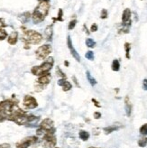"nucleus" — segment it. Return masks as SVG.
<instances>
[{
    "mask_svg": "<svg viewBox=\"0 0 147 148\" xmlns=\"http://www.w3.org/2000/svg\"><path fill=\"white\" fill-rule=\"evenodd\" d=\"M24 106L27 109H34L35 108H37L38 103L34 97H32L30 95H26L24 98Z\"/></svg>",
    "mask_w": 147,
    "mask_h": 148,
    "instance_id": "8",
    "label": "nucleus"
},
{
    "mask_svg": "<svg viewBox=\"0 0 147 148\" xmlns=\"http://www.w3.org/2000/svg\"><path fill=\"white\" fill-rule=\"evenodd\" d=\"M56 145V137L54 136V133L49 132L43 136L42 145L43 148H53Z\"/></svg>",
    "mask_w": 147,
    "mask_h": 148,
    "instance_id": "4",
    "label": "nucleus"
},
{
    "mask_svg": "<svg viewBox=\"0 0 147 148\" xmlns=\"http://www.w3.org/2000/svg\"><path fill=\"white\" fill-rule=\"evenodd\" d=\"M6 37H7V33L5 32V30H4V29H0V40L3 41L6 38Z\"/></svg>",
    "mask_w": 147,
    "mask_h": 148,
    "instance_id": "26",
    "label": "nucleus"
},
{
    "mask_svg": "<svg viewBox=\"0 0 147 148\" xmlns=\"http://www.w3.org/2000/svg\"><path fill=\"white\" fill-rule=\"evenodd\" d=\"M51 79V76L49 73L44 74V75L40 76V78L37 79V82L41 85H47L48 83H50V81Z\"/></svg>",
    "mask_w": 147,
    "mask_h": 148,
    "instance_id": "11",
    "label": "nucleus"
},
{
    "mask_svg": "<svg viewBox=\"0 0 147 148\" xmlns=\"http://www.w3.org/2000/svg\"><path fill=\"white\" fill-rule=\"evenodd\" d=\"M124 103H126V115H127V116H131V112H132V105H131V103H130L128 96H126V97Z\"/></svg>",
    "mask_w": 147,
    "mask_h": 148,
    "instance_id": "15",
    "label": "nucleus"
},
{
    "mask_svg": "<svg viewBox=\"0 0 147 148\" xmlns=\"http://www.w3.org/2000/svg\"><path fill=\"white\" fill-rule=\"evenodd\" d=\"M40 128L42 129L45 133H49V132H53L55 133V128L53 127V122L50 118H45L43 119L40 125Z\"/></svg>",
    "mask_w": 147,
    "mask_h": 148,
    "instance_id": "7",
    "label": "nucleus"
},
{
    "mask_svg": "<svg viewBox=\"0 0 147 148\" xmlns=\"http://www.w3.org/2000/svg\"><path fill=\"white\" fill-rule=\"evenodd\" d=\"M131 10L129 8L124 9L123 12V16H122V25L124 28L129 29L131 26Z\"/></svg>",
    "mask_w": 147,
    "mask_h": 148,
    "instance_id": "9",
    "label": "nucleus"
},
{
    "mask_svg": "<svg viewBox=\"0 0 147 148\" xmlns=\"http://www.w3.org/2000/svg\"><path fill=\"white\" fill-rule=\"evenodd\" d=\"M138 145L140 147H144L147 145V137H143L141 139H139Z\"/></svg>",
    "mask_w": 147,
    "mask_h": 148,
    "instance_id": "23",
    "label": "nucleus"
},
{
    "mask_svg": "<svg viewBox=\"0 0 147 148\" xmlns=\"http://www.w3.org/2000/svg\"><path fill=\"white\" fill-rule=\"evenodd\" d=\"M23 41L27 44H39L42 41V36L38 32L34 30H25L23 35Z\"/></svg>",
    "mask_w": 147,
    "mask_h": 148,
    "instance_id": "3",
    "label": "nucleus"
},
{
    "mask_svg": "<svg viewBox=\"0 0 147 148\" xmlns=\"http://www.w3.org/2000/svg\"><path fill=\"white\" fill-rule=\"evenodd\" d=\"M0 148H11L9 144H2L0 145Z\"/></svg>",
    "mask_w": 147,
    "mask_h": 148,
    "instance_id": "35",
    "label": "nucleus"
},
{
    "mask_svg": "<svg viewBox=\"0 0 147 148\" xmlns=\"http://www.w3.org/2000/svg\"><path fill=\"white\" fill-rule=\"evenodd\" d=\"M58 84L62 87V90L64 91H69L71 90V88H72V85L69 82L68 80H66L65 79H62L59 80Z\"/></svg>",
    "mask_w": 147,
    "mask_h": 148,
    "instance_id": "12",
    "label": "nucleus"
},
{
    "mask_svg": "<svg viewBox=\"0 0 147 148\" xmlns=\"http://www.w3.org/2000/svg\"><path fill=\"white\" fill-rule=\"evenodd\" d=\"M56 72H57L58 75L60 76V77H62V79H65V78H66V75H65V74L61 71L60 67H57V69H56Z\"/></svg>",
    "mask_w": 147,
    "mask_h": 148,
    "instance_id": "28",
    "label": "nucleus"
},
{
    "mask_svg": "<svg viewBox=\"0 0 147 148\" xmlns=\"http://www.w3.org/2000/svg\"><path fill=\"white\" fill-rule=\"evenodd\" d=\"M140 133L143 136H147V124L143 125L140 128Z\"/></svg>",
    "mask_w": 147,
    "mask_h": 148,
    "instance_id": "25",
    "label": "nucleus"
},
{
    "mask_svg": "<svg viewBox=\"0 0 147 148\" xmlns=\"http://www.w3.org/2000/svg\"><path fill=\"white\" fill-rule=\"evenodd\" d=\"M100 18L101 19H106V18H107V9H102L101 10Z\"/></svg>",
    "mask_w": 147,
    "mask_h": 148,
    "instance_id": "27",
    "label": "nucleus"
},
{
    "mask_svg": "<svg viewBox=\"0 0 147 148\" xmlns=\"http://www.w3.org/2000/svg\"><path fill=\"white\" fill-rule=\"evenodd\" d=\"M79 138L81 139V140H83V141H87V140L90 138L89 132L81 130V131L79 132Z\"/></svg>",
    "mask_w": 147,
    "mask_h": 148,
    "instance_id": "18",
    "label": "nucleus"
},
{
    "mask_svg": "<svg viewBox=\"0 0 147 148\" xmlns=\"http://www.w3.org/2000/svg\"><path fill=\"white\" fill-rule=\"evenodd\" d=\"M143 88L144 90H147V79H144L143 81Z\"/></svg>",
    "mask_w": 147,
    "mask_h": 148,
    "instance_id": "33",
    "label": "nucleus"
},
{
    "mask_svg": "<svg viewBox=\"0 0 147 148\" xmlns=\"http://www.w3.org/2000/svg\"><path fill=\"white\" fill-rule=\"evenodd\" d=\"M5 26V20L3 18H0V29H3V27Z\"/></svg>",
    "mask_w": 147,
    "mask_h": 148,
    "instance_id": "32",
    "label": "nucleus"
},
{
    "mask_svg": "<svg viewBox=\"0 0 147 148\" xmlns=\"http://www.w3.org/2000/svg\"><path fill=\"white\" fill-rule=\"evenodd\" d=\"M112 70L114 71H118L120 70V63H119V61L118 60H114L113 62H112Z\"/></svg>",
    "mask_w": 147,
    "mask_h": 148,
    "instance_id": "20",
    "label": "nucleus"
},
{
    "mask_svg": "<svg viewBox=\"0 0 147 148\" xmlns=\"http://www.w3.org/2000/svg\"><path fill=\"white\" fill-rule=\"evenodd\" d=\"M50 8V4L47 1L40 2L39 5L35 7V9L33 12L32 18L34 24H39L42 22L47 16L48 12Z\"/></svg>",
    "mask_w": 147,
    "mask_h": 148,
    "instance_id": "1",
    "label": "nucleus"
},
{
    "mask_svg": "<svg viewBox=\"0 0 147 148\" xmlns=\"http://www.w3.org/2000/svg\"><path fill=\"white\" fill-rule=\"evenodd\" d=\"M38 138L36 136H28L26 138H24L23 140H21L20 142L16 144L17 148H28L30 145L35 144L37 142Z\"/></svg>",
    "mask_w": 147,
    "mask_h": 148,
    "instance_id": "6",
    "label": "nucleus"
},
{
    "mask_svg": "<svg viewBox=\"0 0 147 148\" xmlns=\"http://www.w3.org/2000/svg\"><path fill=\"white\" fill-rule=\"evenodd\" d=\"M124 49H126V57L127 59H130V49H131V44L129 42L124 43Z\"/></svg>",
    "mask_w": 147,
    "mask_h": 148,
    "instance_id": "22",
    "label": "nucleus"
},
{
    "mask_svg": "<svg viewBox=\"0 0 147 148\" xmlns=\"http://www.w3.org/2000/svg\"><path fill=\"white\" fill-rule=\"evenodd\" d=\"M65 65H66V66H68V65H69V62H65Z\"/></svg>",
    "mask_w": 147,
    "mask_h": 148,
    "instance_id": "39",
    "label": "nucleus"
},
{
    "mask_svg": "<svg viewBox=\"0 0 147 148\" xmlns=\"http://www.w3.org/2000/svg\"><path fill=\"white\" fill-rule=\"evenodd\" d=\"M72 79H73V80H74V82H75V83H76V85H77V86H78V87H79V83H78V80H77V79H76V78H75V77H73V78H72Z\"/></svg>",
    "mask_w": 147,
    "mask_h": 148,
    "instance_id": "37",
    "label": "nucleus"
},
{
    "mask_svg": "<svg viewBox=\"0 0 147 148\" xmlns=\"http://www.w3.org/2000/svg\"><path fill=\"white\" fill-rule=\"evenodd\" d=\"M62 14H63V12H62V9H60L59 10V14H58V18H56V19H53V20H56V21H62L63 19H62Z\"/></svg>",
    "mask_w": 147,
    "mask_h": 148,
    "instance_id": "30",
    "label": "nucleus"
},
{
    "mask_svg": "<svg viewBox=\"0 0 147 148\" xmlns=\"http://www.w3.org/2000/svg\"><path fill=\"white\" fill-rule=\"evenodd\" d=\"M85 57L88 59V60L93 61V60H94V53H93V51H87L86 54H85Z\"/></svg>",
    "mask_w": 147,
    "mask_h": 148,
    "instance_id": "24",
    "label": "nucleus"
},
{
    "mask_svg": "<svg viewBox=\"0 0 147 148\" xmlns=\"http://www.w3.org/2000/svg\"><path fill=\"white\" fill-rule=\"evenodd\" d=\"M40 2H42V1H47V2H49V0H39Z\"/></svg>",
    "mask_w": 147,
    "mask_h": 148,
    "instance_id": "38",
    "label": "nucleus"
},
{
    "mask_svg": "<svg viewBox=\"0 0 147 148\" xmlns=\"http://www.w3.org/2000/svg\"><path fill=\"white\" fill-rule=\"evenodd\" d=\"M86 74H87V79H88V80H89V82L91 84V86H95V85H96L97 84V80L90 75V71H87Z\"/></svg>",
    "mask_w": 147,
    "mask_h": 148,
    "instance_id": "19",
    "label": "nucleus"
},
{
    "mask_svg": "<svg viewBox=\"0 0 147 148\" xmlns=\"http://www.w3.org/2000/svg\"><path fill=\"white\" fill-rule=\"evenodd\" d=\"M68 47L70 49V53H71V55L74 57V59L77 61V62H80V56L79 54L78 53V51L75 50V48L73 47V44H72V42H71V38L70 36H68Z\"/></svg>",
    "mask_w": 147,
    "mask_h": 148,
    "instance_id": "10",
    "label": "nucleus"
},
{
    "mask_svg": "<svg viewBox=\"0 0 147 148\" xmlns=\"http://www.w3.org/2000/svg\"><path fill=\"white\" fill-rule=\"evenodd\" d=\"M30 16H31V14L29 12H25L24 14H22L21 16H19V20L22 22L23 24H25L26 22H28V20L30 19Z\"/></svg>",
    "mask_w": 147,
    "mask_h": 148,
    "instance_id": "17",
    "label": "nucleus"
},
{
    "mask_svg": "<svg viewBox=\"0 0 147 148\" xmlns=\"http://www.w3.org/2000/svg\"><path fill=\"white\" fill-rule=\"evenodd\" d=\"M120 127H121V125H110V127H105V128H104V131H105L106 134L107 135V134H110V133H112V132H114V131L118 130Z\"/></svg>",
    "mask_w": 147,
    "mask_h": 148,
    "instance_id": "16",
    "label": "nucleus"
},
{
    "mask_svg": "<svg viewBox=\"0 0 147 148\" xmlns=\"http://www.w3.org/2000/svg\"><path fill=\"white\" fill-rule=\"evenodd\" d=\"M86 45L89 47V48H94L95 46H96V42H95L93 39L88 38L86 40Z\"/></svg>",
    "mask_w": 147,
    "mask_h": 148,
    "instance_id": "21",
    "label": "nucleus"
},
{
    "mask_svg": "<svg viewBox=\"0 0 147 148\" xmlns=\"http://www.w3.org/2000/svg\"><path fill=\"white\" fill-rule=\"evenodd\" d=\"M101 117V114L99 112H95L94 113V118H96V119H98V118Z\"/></svg>",
    "mask_w": 147,
    "mask_h": 148,
    "instance_id": "34",
    "label": "nucleus"
},
{
    "mask_svg": "<svg viewBox=\"0 0 147 148\" xmlns=\"http://www.w3.org/2000/svg\"><path fill=\"white\" fill-rule=\"evenodd\" d=\"M17 40H18V33L12 32L8 37V39H7V42H8V43L11 44V45H14V44L17 42Z\"/></svg>",
    "mask_w": 147,
    "mask_h": 148,
    "instance_id": "14",
    "label": "nucleus"
},
{
    "mask_svg": "<svg viewBox=\"0 0 147 148\" xmlns=\"http://www.w3.org/2000/svg\"><path fill=\"white\" fill-rule=\"evenodd\" d=\"M44 35L45 39L47 41H51L53 40V25H50L45 28L44 31Z\"/></svg>",
    "mask_w": 147,
    "mask_h": 148,
    "instance_id": "13",
    "label": "nucleus"
},
{
    "mask_svg": "<svg viewBox=\"0 0 147 148\" xmlns=\"http://www.w3.org/2000/svg\"><path fill=\"white\" fill-rule=\"evenodd\" d=\"M53 62H54L53 58V57H49L46 60V62H44L42 65L34 66V67H33L31 71L35 76L44 75V74H47L51 70V68H53Z\"/></svg>",
    "mask_w": 147,
    "mask_h": 148,
    "instance_id": "2",
    "label": "nucleus"
},
{
    "mask_svg": "<svg viewBox=\"0 0 147 148\" xmlns=\"http://www.w3.org/2000/svg\"><path fill=\"white\" fill-rule=\"evenodd\" d=\"M51 53V46L49 44H43L40 46L35 51V56L37 60H44V59Z\"/></svg>",
    "mask_w": 147,
    "mask_h": 148,
    "instance_id": "5",
    "label": "nucleus"
},
{
    "mask_svg": "<svg viewBox=\"0 0 147 148\" xmlns=\"http://www.w3.org/2000/svg\"><path fill=\"white\" fill-rule=\"evenodd\" d=\"M90 31H91V32H96V31H98V25H97V24H93V25H91V27H90Z\"/></svg>",
    "mask_w": 147,
    "mask_h": 148,
    "instance_id": "31",
    "label": "nucleus"
},
{
    "mask_svg": "<svg viewBox=\"0 0 147 148\" xmlns=\"http://www.w3.org/2000/svg\"><path fill=\"white\" fill-rule=\"evenodd\" d=\"M90 148H97V147H90Z\"/></svg>",
    "mask_w": 147,
    "mask_h": 148,
    "instance_id": "40",
    "label": "nucleus"
},
{
    "mask_svg": "<svg viewBox=\"0 0 147 148\" xmlns=\"http://www.w3.org/2000/svg\"><path fill=\"white\" fill-rule=\"evenodd\" d=\"M77 24V20H72L70 22V25H69V29L70 30H72V29H74L75 25Z\"/></svg>",
    "mask_w": 147,
    "mask_h": 148,
    "instance_id": "29",
    "label": "nucleus"
},
{
    "mask_svg": "<svg viewBox=\"0 0 147 148\" xmlns=\"http://www.w3.org/2000/svg\"><path fill=\"white\" fill-rule=\"evenodd\" d=\"M92 101H93V102H95V105H96L97 107H98V108L100 107V105H99V104H98V101H97L96 99H92Z\"/></svg>",
    "mask_w": 147,
    "mask_h": 148,
    "instance_id": "36",
    "label": "nucleus"
}]
</instances>
